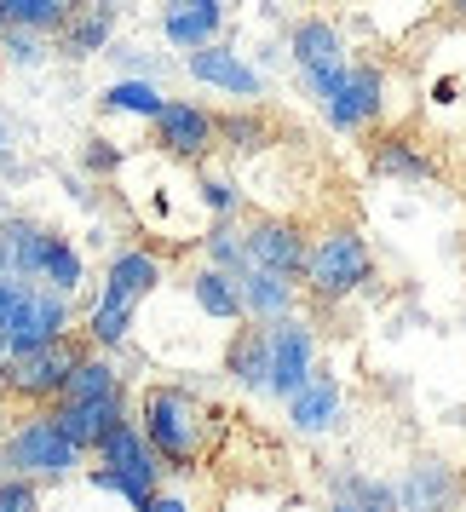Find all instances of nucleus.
<instances>
[{"label": "nucleus", "mask_w": 466, "mask_h": 512, "mask_svg": "<svg viewBox=\"0 0 466 512\" xmlns=\"http://www.w3.org/2000/svg\"><path fill=\"white\" fill-rule=\"evenodd\" d=\"M110 29H116V6L110 0H93V6H75L64 29H58V52L64 58H93V52L110 47Z\"/></svg>", "instance_id": "18"}, {"label": "nucleus", "mask_w": 466, "mask_h": 512, "mask_svg": "<svg viewBox=\"0 0 466 512\" xmlns=\"http://www.w3.org/2000/svg\"><path fill=\"white\" fill-rule=\"evenodd\" d=\"M0 328H6V346L18 351H41L52 340L70 334V305L52 288H29V282H6V305H0Z\"/></svg>", "instance_id": "3"}, {"label": "nucleus", "mask_w": 466, "mask_h": 512, "mask_svg": "<svg viewBox=\"0 0 466 512\" xmlns=\"http://www.w3.org/2000/svg\"><path fill=\"white\" fill-rule=\"evenodd\" d=\"M455 6H461V12H466V0H455Z\"/></svg>", "instance_id": "39"}, {"label": "nucleus", "mask_w": 466, "mask_h": 512, "mask_svg": "<svg viewBox=\"0 0 466 512\" xmlns=\"http://www.w3.org/2000/svg\"><path fill=\"white\" fill-rule=\"evenodd\" d=\"M6 461L18 466V478L35 472V478H70L75 466H81V449L64 438V426L47 415H29L12 438H6Z\"/></svg>", "instance_id": "7"}, {"label": "nucleus", "mask_w": 466, "mask_h": 512, "mask_svg": "<svg viewBox=\"0 0 466 512\" xmlns=\"http://www.w3.org/2000/svg\"><path fill=\"white\" fill-rule=\"evenodd\" d=\"M288 420H294V432H328L340 420V380L317 369L300 392L288 397Z\"/></svg>", "instance_id": "19"}, {"label": "nucleus", "mask_w": 466, "mask_h": 512, "mask_svg": "<svg viewBox=\"0 0 466 512\" xmlns=\"http://www.w3.org/2000/svg\"><path fill=\"white\" fill-rule=\"evenodd\" d=\"M104 110H110V116H162L167 110V93L162 87H156V81H110V87H104Z\"/></svg>", "instance_id": "24"}, {"label": "nucleus", "mask_w": 466, "mask_h": 512, "mask_svg": "<svg viewBox=\"0 0 466 512\" xmlns=\"http://www.w3.org/2000/svg\"><path fill=\"white\" fill-rule=\"evenodd\" d=\"M87 351L75 346L70 334L64 340H52L41 351H18V357H6V369H0V392L18 397V403H58L64 397V380L75 374Z\"/></svg>", "instance_id": "5"}, {"label": "nucleus", "mask_w": 466, "mask_h": 512, "mask_svg": "<svg viewBox=\"0 0 466 512\" xmlns=\"http://www.w3.org/2000/svg\"><path fill=\"white\" fill-rule=\"evenodd\" d=\"M0 139H6V133H0Z\"/></svg>", "instance_id": "40"}, {"label": "nucleus", "mask_w": 466, "mask_h": 512, "mask_svg": "<svg viewBox=\"0 0 466 512\" xmlns=\"http://www.w3.org/2000/svg\"><path fill=\"white\" fill-rule=\"evenodd\" d=\"M6 357H12V346H6V328H0V369H6Z\"/></svg>", "instance_id": "35"}, {"label": "nucleus", "mask_w": 466, "mask_h": 512, "mask_svg": "<svg viewBox=\"0 0 466 512\" xmlns=\"http://www.w3.org/2000/svg\"><path fill=\"white\" fill-rule=\"evenodd\" d=\"M202 202H208L219 219H231V213H236V185H231V179H202Z\"/></svg>", "instance_id": "32"}, {"label": "nucleus", "mask_w": 466, "mask_h": 512, "mask_svg": "<svg viewBox=\"0 0 466 512\" xmlns=\"http://www.w3.org/2000/svg\"><path fill=\"white\" fill-rule=\"evenodd\" d=\"M156 139H162V150H173V156H185V162H202L213 144H219V121H213L202 104L167 98V110L156 116Z\"/></svg>", "instance_id": "12"}, {"label": "nucleus", "mask_w": 466, "mask_h": 512, "mask_svg": "<svg viewBox=\"0 0 466 512\" xmlns=\"http://www.w3.org/2000/svg\"><path fill=\"white\" fill-rule=\"evenodd\" d=\"M156 282H162V259L144 254V248H127V254L110 265V277H104V294H98L93 317H87V334H93V346H121V340H127V328H133V311H139L144 294H156Z\"/></svg>", "instance_id": "2"}, {"label": "nucleus", "mask_w": 466, "mask_h": 512, "mask_svg": "<svg viewBox=\"0 0 466 512\" xmlns=\"http://www.w3.org/2000/svg\"><path fill=\"white\" fill-rule=\"evenodd\" d=\"M242 242H248V265L254 271H271V277H305V259H311V248H305L300 225H288V219H254L248 231H242Z\"/></svg>", "instance_id": "10"}, {"label": "nucleus", "mask_w": 466, "mask_h": 512, "mask_svg": "<svg viewBox=\"0 0 466 512\" xmlns=\"http://www.w3.org/2000/svg\"><path fill=\"white\" fill-rule=\"evenodd\" d=\"M52 420H58V426H64V438L87 455V449H98V443L110 438L127 415H121V392H116V397H93V403H58Z\"/></svg>", "instance_id": "14"}, {"label": "nucleus", "mask_w": 466, "mask_h": 512, "mask_svg": "<svg viewBox=\"0 0 466 512\" xmlns=\"http://www.w3.org/2000/svg\"><path fill=\"white\" fill-rule=\"evenodd\" d=\"M323 110L340 133H363L386 110V75L374 70V64H346V75L334 81V93L323 98Z\"/></svg>", "instance_id": "8"}, {"label": "nucleus", "mask_w": 466, "mask_h": 512, "mask_svg": "<svg viewBox=\"0 0 466 512\" xmlns=\"http://www.w3.org/2000/svg\"><path fill=\"white\" fill-rule=\"evenodd\" d=\"M190 294H196V305L208 311V317H219V323H236V317H248L242 311V288H236V277H225V271H196V282H190Z\"/></svg>", "instance_id": "23"}, {"label": "nucleus", "mask_w": 466, "mask_h": 512, "mask_svg": "<svg viewBox=\"0 0 466 512\" xmlns=\"http://www.w3.org/2000/svg\"><path fill=\"white\" fill-rule=\"evenodd\" d=\"M139 512H190V501H179V495H150Z\"/></svg>", "instance_id": "33"}, {"label": "nucleus", "mask_w": 466, "mask_h": 512, "mask_svg": "<svg viewBox=\"0 0 466 512\" xmlns=\"http://www.w3.org/2000/svg\"><path fill=\"white\" fill-rule=\"evenodd\" d=\"M225 374L242 380L248 392H271V328H236L225 351Z\"/></svg>", "instance_id": "20"}, {"label": "nucleus", "mask_w": 466, "mask_h": 512, "mask_svg": "<svg viewBox=\"0 0 466 512\" xmlns=\"http://www.w3.org/2000/svg\"><path fill=\"white\" fill-rule=\"evenodd\" d=\"M374 173H386V179H409V185H426L432 173H438V162L420 150L409 133H386V139H374Z\"/></svg>", "instance_id": "21"}, {"label": "nucleus", "mask_w": 466, "mask_h": 512, "mask_svg": "<svg viewBox=\"0 0 466 512\" xmlns=\"http://www.w3.org/2000/svg\"><path fill=\"white\" fill-rule=\"evenodd\" d=\"M0 512H41L35 484H29V478H18V472H6V478H0Z\"/></svg>", "instance_id": "30"}, {"label": "nucleus", "mask_w": 466, "mask_h": 512, "mask_svg": "<svg viewBox=\"0 0 466 512\" xmlns=\"http://www.w3.org/2000/svg\"><path fill=\"white\" fill-rule=\"evenodd\" d=\"M0 12H6L12 29L41 35V29H64V18L75 12V0H0Z\"/></svg>", "instance_id": "27"}, {"label": "nucleus", "mask_w": 466, "mask_h": 512, "mask_svg": "<svg viewBox=\"0 0 466 512\" xmlns=\"http://www.w3.org/2000/svg\"><path fill=\"white\" fill-rule=\"evenodd\" d=\"M294 64L305 70V81H311V93L328 98L334 93V81L346 75V47H340V29L323 24V18H305V24H294Z\"/></svg>", "instance_id": "11"}, {"label": "nucleus", "mask_w": 466, "mask_h": 512, "mask_svg": "<svg viewBox=\"0 0 466 512\" xmlns=\"http://www.w3.org/2000/svg\"><path fill=\"white\" fill-rule=\"evenodd\" d=\"M87 162H93V167H116V150H104V139H93V150H87Z\"/></svg>", "instance_id": "34"}, {"label": "nucleus", "mask_w": 466, "mask_h": 512, "mask_svg": "<svg viewBox=\"0 0 466 512\" xmlns=\"http://www.w3.org/2000/svg\"><path fill=\"white\" fill-rule=\"evenodd\" d=\"M41 282H47L52 294H64V300H70L75 288H81V254H75L64 236H52V242H47V259H41Z\"/></svg>", "instance_id": "29"}, {"label": "nucleus", "mask_w": 466, "mask_h": 512, "mask_svg": "<svg viewBox=\"0 0 466 512\" xmlns=\"http://www.w3.org/2000/svg\"><path fill=\"white\" fill-rule=\"evenodd\" d=\"M202 248H208V265L213 271H225V277H248L254 265H248V242L236 231L231 219H213V231L202 236Z\"/></svg>", "instance_id": "25"}, {"label": "nucleus", "mask_w": 466, "mask_h": 512, "mask_svg": "<svg viewBox=\"0 0 466 512\" xmlns=\"http://www.w3.org/2000/svg\"><path fill=\"white\" fill-rule=\"evenodd\" d=\"M334 512H357V507H351V501H334Z\"/></svg>", "instance_id": "36"}, {"label": "nucleus", "mask_w": 466, "mask_h": 512, "mask_svg": "<svg viewBox=\"0 0 466 512\" xmlns=\"http://www.w3.org/2000/svg\"><path fill=\"white\" fill-rule=\"evenodd\" d=\"M0 29H6V12H0Z\"/></svg>", "instance_id": "38"}, {"label": "nucleus", "mask_w": 466, "mask_h": 512, "mask_svg": "<svg viewBox=\"0 0 466 512\" xmlns=\"http://www.w3.org/2000/svg\"><path fill=\"white\" fill-rule=\"evenodd\" d=\"M265 328H271V392L288 403L317 374V334L300 317H282V323H265Z\"/></svg>", "instance_id": "9"}, {"label": "nucleus", "mask_w": 466, "mask_h": 512, "mask_svg": "<svg viewBox=\"0 0 466 512\" xmlns=\"http://www.w3.org/2000/svg\"><path fill=\"white\" fill-rule=\"evenodd\" d=\"M219 121V144H231V150H265L271 144V121L259 116V110H231V116H213Z\"/></svg>", "instance_id": "28"}, {"label": "nucleus", "mask_w": 466, "mask_h": 512, "mask_svg": "<svg viewBox=\"0 0 466 512\" xmlns=\"http://www.w3.org/2000/svg\"><path fill=\"white\" fill-rule=\"evenodd\" d=\"M185 64H190V75H196L202 87H219V93H231V98H259L265 93L259 70H248V64H242L231 47H219V41L202 47V52H190Z\"/></svg>", "instance_id": "15"}, {"label": "nucleus", "mask_w": 466, "mask_h": 512, "mask_svg": "<svg viewBox=\"0 0 466 512\" xmlns=\"http://www.w3.org/2000/svg\"><path fill=\"white\" fill-rule=\"evenodd\" d=\"M139 432L150 438L156 461H167L173 472H190V466L202 461V432H208V420H202V403H196L185 386H150V392L139 397Z\"/></svg>", "instance_id": "1"}, {"label": "nucleus", "mask_w": 466, "mask_h": 512, "mask_svg": "<svg viewBox=\"0 0 466 512\" xmlns=\"http://www.w3.org/2000/svg\"><path fill=\"white\" fill-rule=\"evenodd\" d=\"M0 52H6L12 64H35V58H41L35 35H29V29H12V24H6V35H0Z\"/></svg>", "instance_id": "31"}, {"label": "nucleus", "mask_w": 466, "mask_h": 512, "mask_svg": "<svg viewBox=\"0 0 466 512\" xmlns=\"http://www.w3.org/2000/svg\"><path fill=\"white\" fill-rule=\"evenodd\" d=\"M369 271H374L369 242L351 231V225L328 231L323 242L311 248V259H305V282H311L317 300H346V294H357V288L369 282Z\"/></svg>", "instance_id": "6"}, {"label": "nucleus", "mask_w": 466, "mask_h": 512, "mask_svg": "<svg viewBox=\"0 0 466 512\" xmlns=\"http://www.w3.org/2000/svg\"><path fill=\"white\" fill-rule=\"evenodd\" d=\"M52 231H41L35 219H6L0 225V282H35L41 259H47Z\"/></svg>", "instance_id": "13"}, {"label": "nucleus", "mask_w": 466, "mask_h": 512, "mask_svg": "<svg viewBox=\"0 0 466 512\" xmlns=\"http://www.w3.org/2000/svg\"><path fill=\"white\" fill-rule=\"evenodd\" d=\"M219 24H225V6L219 0H167V12H162V35L185 52L213 47Z\"/></svg>", "instance_id": "16"}, {"label": "nucleus", "mask_w": 466, "mask_h": 512, "mask_svg": "<svg viewBox=\"0 0 466 512\" xmlns=\"http://www.w3.org/2000/svg\"><path fill=\"white\" fill-rule=\"evenodd\" d=\"M116 392H121L116 369H110L104 357H81L75 374L64 380V397H58V403H93V397H116Z\"/></svg>", "instance_id": "26"}, {"label": "nucleus", "mask_w": 466, "mask_h": 512, "mask_svg": "<svg viewBox=\"0 0 466 512\" xmlns=\"http://www.w3.org/2000/svg\"><path fill=\"white\" fill-rule=\"evenodd\" d=\"M98 455H104V466L93 472L98 489H116V495H127L133 507H144L150 495H156V449H150V438H144L133 420H121L110 438L98 443Z\"/></svg>", "instance_id": "4"}, {"label": "nucleus", "mask_w": 466, "mask_h": 512, "mask_svg": "<svg viewBox=\"0 0 466 512\" xmlns=\"http://www.w3.org/2000/svg\"><path fill=\"white\" fill-rule=\"evenodd\" d=\"M455 472L443 461H415L403 472V489H397V507L403 512H449L455 507Z\"/></svg>", "instance_id": "17"}, {"label": "nucleus", "mask_w": 466, "mask_h": 512, "mask_svg": "<svg viewBox=\"0 0 466 512\" xmlns=\"http://www.w3.org/2000/svg\"><path fill=\"white\" fill-rule=\"evenodd\" d=\"M0 305H6V282H0Z\"/></svg>", "instance_id": "37"}, {"label": "nucleus", "mask_w": 466, "mask_h": 512, "mask_svg": "<svg viewBox=\"0 0 466 512\" xmlns=\"http://www.w3.org/2000/svg\"><path fill=\"white\" fill-rule=\"evenodd\" d=\"M236 288H242V311H248L254 323H282V317H294V282L288 277L248 271V277H236Z\"/></svg>", "instance_id": "22"}]
</instances>
